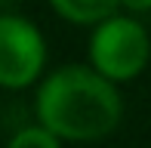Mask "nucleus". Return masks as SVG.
<instances>
[{
    "label": "nucleus",
    "instance_id": "2",
    "mask_svg": "<svg viewBox=\"0 0 151 148\" xmlns=\"http://www.w3.org/2000/svg\"><path fill=\"white\" fill-rule=\"evenodd\" d=\"M86 56L96 71L111 77L114 83L136 80L145 71L151 59V40L145 25L136 16H108L99 25H93Z\"/></svg>",
    "mask_w": 151,
    "mask_h": 148
},
{
    "label": "nucleus",
    "instance_id": "7",
    "mask_svg": "<svg viewBox=\"0 0 151 148\" xmlns=\"http://www.w3.org/2000/svg\"><path fill=\"white\" fill-rule=\"evenodd\" d=\"M12 0H0V12H6V6H9Z\"/></svg>",
    "mask_w": 151,
    "mask_h": 148
},
{
    "label": "nucleus",
    "instance_id": "6",
    "mask_svg": "<svg viewBox=\"0 0 151 148\" xmlns=\"http://www.w3.org/2000/svg\"><path fill=\"white\" fill-rule=\"evenodd\" d=\"M123 9H129L133 16H139V12H151V0H120Z\"/></svg>",
    "mask_w": 151,
    "mask_h": 148
},
{
    "label": "nucleus",
    "instance_id": "3",
    "mask_svg": "<svg viewBox=\"0 0 151 148\" xmlns=\"http://www.w3.org/2000/svg\"><path fill=\"white\" fill-rule=\"evenodd\" d=\"M46 68V40L31 19L0 12V86L25 90L37 83Z\"/></svg>",
    "mask_w": 151,
    "mask_h": 148
},
{
    "label": "nucleus",
    "instance_id": "1",
    "mask_svg": "<svg viewBox=\"0 0 151 148\" xmlns=\"http://www.w3.org/2000/svg\"><path fill=\"white\" fill-rule=\"evenodd\" d=\"M34 114L65 142H96L117 130L123 99L117 83L93 65H62L40 77Z\"/></svg>",
    "mask_w": 151,
    "mask_h": 148
},
{
    "label": "nucleus",
    "instance_id": "5",
    "mask_svg": "<svg viewBox=\"0 0 151 148\" xmlns=\"http://www.w3.org/2000/svg\"><path fill=\"white\" fill-rule=\"evenodd\" d=\"M62 142H65L62 136H56L50 126H43L37 120V124H31V126L16 130L9 136V142H6V148H62Z\"/></svg>",
    "mask_w": 151,
    "mask_h": 148
},
{
    "label": "nucleus",
    "instance_id": "4",
    "mask_svg": "<svg viewBox=\"0 0 151 148\" xmlns=\"http://www.w3.org/2000/svg\"><path fill=\"white\" fill-rule=\"evenodd\" d=\"M50 6L71 25H99L117 12L120 0H50Z\"/></svg>",
    "mask_w": 151,
    "mask_h": 148
}]
</instances>
